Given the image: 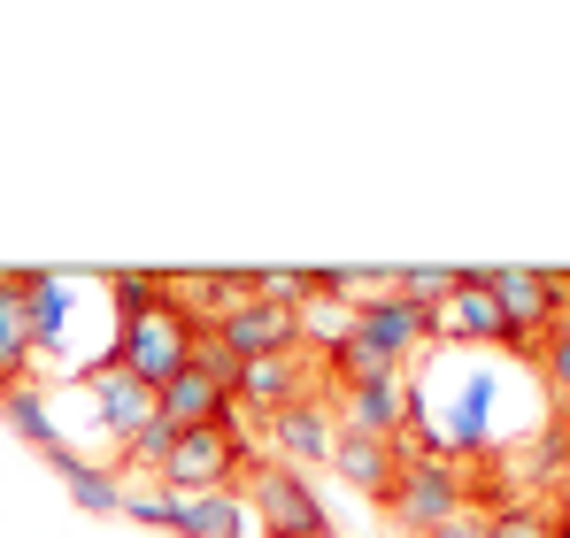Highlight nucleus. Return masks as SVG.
Instances as JSON below:
<instances>
[{
    "label": "nucleus",
    "instance_id": "nucleus-1",
    "mask_svg": "<svg viewBox=\"0 0 570 538\" xmlns=\"http://www.w3.org/2000/svg\"><path fill=\"white\" fill-rule=\"evenodd\" d=\"M108 300H116V347L100 361H116L124 377H139V385L163 392L193 361L200 323L163 292V269H108Z\"/></svg>",
    "mask_w": 570,
    "mask_h": 538
},
{
    "label": "nucleus",
    "instance_id": "nucleus-2",
    "mask_svg": "<svg viewBox=\"0 0 570 538\" xmlns=\"http://www.w3.org/2000/svg\"><path fill=\"white\" fill-rule=\"evenodd\" d=\"M239 500H247V524H255L263 538H340L332 508H324V492H316L308 469H293V461L255 454L247 477H239Z\"/></svg>",
    "mask_w": 570,
    "mask_h": 538
},
{
    "label": "nucleus",
    "instance_id": "nucleus-3",
    "mask_svg": "<svg viewBox=\"0 0 570 538\" xmlns=\"http://www.w3.org/2000/svg\"><path fill=\"white\" fill-rule=\"evenodd\" d=\"M471 508V461H448V454H409V469H401V485L385 492V524L401 538H424L440 531L448 516H463Z\"/></svg>",
    "mask_w": 570,
    "mask_h": 538
},
{
    "label": "nucleus",
    "instance_id": "nucleus-4",
    "mask_svg": "<svg viewBox=\"0 0 570 538\" xmlns=\"http://www.w3.org/2000/svg\"><path fill=\"white\" fill-rule=\"evenodd\" d=\"M247 461H255L247 424H208V431H178V447L163 454L155 485H170L178 500H193V492H239Z\"/></svg>",
    "mask_w": 570,
    "mask_h": 538
},
{
    "label": "nucleus",
    "instance_id": "nucleus-5",
    "mask_svg": "<svg viewBox=\"0 0 570 538\" xmlns=\"http://www.w3.org/2000/svg\"><path fill=\"white\" fill-rule=\"evenodd\" d=\"M485 285H493V300H501V316H509V331H517V355H540V339L570 323V300H563V277H556V269L493 262Z\"/></svg>",
    "mask_w": 570,
    "mask_h": 538
},
{
    "label": "nucleus",
    "instance_id": "nucleus-6",
    "mask_svg": "<svg viewBox=\"0 0 570 538\" xmlns=\"http://www.w3.org/2000/svg\"><path fill=\"white\" fill-rule=\"evenodd\" d=\"M493 262H455V292L432 308V339H455V347H509L517 355V331L493 300Z\"/></svg>",
    "mask_w": 570,
    "mask_h": 538
},
{
    "label": "nucleus",
    "instance_id": "nucleus-7",
    "mask_svg": "<svg viewBox=\"0 0 570 538\" xmlns=\"http://www.w3.org/2000/svg\"><path fill=\"white\" fill-rule=\"evenodd\" d=\"M409 400H416V369H379V377H355V385H340V431H363V439H401Z\"/></svg>",
    "mask_w": 570,
    "mask_h": 538
},
{
    "label": "nucleus",
    "instance_id": "nucleus-8",
    "mask_svg": "<svg viewBox=\"0 0 570 538\" xmlns=\"http://www.w3.org/2000/svg\"><path fill=\"white\" fill-rule=\"evenodd\" d=\"M208 331H216V339H224V347H232L239 361L301 355V308H285V300H255V292H247L232 316H216Z\"/></svg>",
    "mask_w": 570,
    "mask_h": 538
},
{
    "label": "nucleus",
    "instance_id": "nucleus-9",
    "mask_svg": "<svg viewBox=\"0 0 570 538\" xmlns=\"http://www.w3.org/2000/svg\"><path fill=\"white\" fill-rule=\"evenodd\" d=\"M308 392H324V361L316 355H271V361H239V385H232V408L247 416H278L293 400H308Z\"/></svg>",
    "mask_w": 570,
    "mask_h": 538
},
{
    "label": "nucleus",
    "instance_id": "nucleus-10",
    "mask_svg": "<svg viewBox=\"0 0 570 538\" xmlns=\"http://www.w3.org/2000/svg\"><path fill=\"white\" fill-rule=\"evenodd\" d=\"M493 400H501V377H493L485 361H471V377H463L455 408L432 424L448 461H485V454H493Z\"/></svg>",
    "mask_w": 570,
    "mask_h": 538
},
{
    "label": "nucleus",
    "instance_id": "nucleus-11",
    "mask_svg": "<svg viewBox=\"0 0 570 538\" xmlns=\"http://www.w3.org/2000/svg\"><path fill=\"white\" fill-rule=\"evenodd\" d=\"M347 339L371 347L379 361H393V369H416L424 347H432V316L385 292V300H371V308H355V331H347Z\"/></svg>",
    "mask_w": 570,
    "mask_h": 538
},
{
    "label": "nucleus",
    "instance_id": "nucleus-12",
    "mask_svg": "<svg viewBox=\"0 0 570 538\" xmlns=\"http://www.w3.org/2000/svg\"><path fill=\"white\" fill-rule=\"evenodd\" d=\"M86 392H94V416H100V431L116 439V454L155 424V385L124 377L116 361H86Z\"/></svg>",
    "mask_w": 570,
    "mask_h": 538
},
{
    "label": "nucleus",
    "instance_id": "nucleus-13",
    "mask_svg": "<svg viewBox=\"0 0 570 538\" xmlns=\"http://www.w3.org/2000/svg\"><path fill=\"white\" fill-rule=\"evenodd\" d=\"M324 469H332L340 485H355L371 508H385V492H393V485H401V469H409V447H401V439H363V431H340Z\"/></svg>",
    "mask_w": 570,
    "mask_h": 538
},
{
    "label": "nucleus",
    "instance_id": "nucleus-14",
    "mask_svg": "<svg viewBox=\"0 0 570 538\" xmlns=\"http://www.w3.org/2000/svg\"><path fill=\"white\" fill-rule=\"evenodd\" d=\"M263 439H271V461H293V469H316V461H332V400L324 392H308V400H293L278 416H263Z\"/></svg>",
    "mask_w": 570,
    "mask_h": 538
},
{
    "label": "nucleus",
    "instance_id": "nucleus-15",
    "mask_svg": "<svg viewBox=\"0 0 570 538\" xmlns=\"http://www.w3.org/2000/svg\"><path fill=\"white\" fill-rule=\"evenodd\" d=\"M155 416L170 424V431H208V424H239V408H232V392L224 385H208L200 369H178L163 392H155Z\"/></svg>",
    "mask_w": 570,
    "mask_h": 538
},
{
    "label": "nucleus",
    "instance_id": "nucleus-16",
    "mask_svg": "<svg viewBox=\"0 0 570 538\" xmlns=\"http://www.w3.org/2000/svg\"><path fill=\"white\" fill-rule=\"evenodd\" d=\"M31 361H39V339H31L23 277L0 269V392H8V385H31Z\"/></svg>",
    "mask_w": 570,
    "mask_h": 538
},
{
    "label": "nucleus",
    "instance_id": "nucleus-17",
    "mask_svg": "<svg viewBox=\"0 0 570 538\" xmlns=\"http://www.w3.org/2000/svg\"><path fill=\"white\" fill-rule=\"evenodd\" d=\"M16 277H23L31 339H39V355H55V347H62V331H70V277H62V269H16Z\"/></svg>",
    "mask_w": 570,
    "mask_h": 538
},
{
    "label": "nucleus",
    "instance_id": "nucleus-18",
    "mask_svg": "<svg viewBox=\"0 0 570 538\" xmlns=\"http://www.w3.org/2000/svg\"><path fill=\"white\" fill-rule=\"evenodd\" d=\"M62 485H70V500L86 508V516H116V492H124V477L116 469H100V461H86L78 447H55V454H39Z\"/></svg>",
    "mask_w": 570,
    "mask_h": 538
},
{
    "label": "nucleus",
    "instance_id": "nucleus-19",
    "mask_svg": "<svg viewBox=\"0 0 570 538\" xmlns=\"http://www.w3.org/2000/svg\"><path fill=\"white\" fill-rule=\"evenodd\" d=\"M0 424H8V431H16V439H23L31 454H55V447H70L39 385H8V392H0Z\"/></svg>",
    "mask_w": 570,
    "mask_h": 538
},
{
    "label": "nucleus",
    "instance_id": "nucleus-20",
    "mask_svg": "<svg viewBox=\"0 0 570 538\" xmlns=\"http://www.w3.org/2000/svg\"><path fill=\"white\" fill-rule=\"evenodd\" d=\"M247 500L239 492H193L178 500V538H247Z\"/></svg>",
    "mask_w": 570,
    "mask_h": 538
},
{
    "label": "nucleus",
    "instance_id": "nucleus-21",
    "mask_svg": "<svg viewBox=\"0 0 570 538\" xmlns=\"http://www.w3.org/2000/svg\"><path fill=\"white\" fill-rule=\"evenodd\" d=\"M455 292V262H409V269H393V300H409V308H440Z\"/></svg>",
    "mask_w": 570,
    "mask_h": 538
},
{
    "label": "nucleus",
    "instance_id": "nucleus-22",
    "mask_svg": "<svg viewBox=\"0 0 570 538\" xmlns=\"http://www.w3.org/2000/svg\"><path fill=\"white\" fill-rule=\"evenodd\" d=\"M116 516L147 524V531H178V492H170V485H131V477H124V492H116Z\"/></svg>",
    "mask_w": 570,
    "mask_h": 538
},
{
    "label": "nucleus",
    "instance_id": "nucleus-23",
    "mask_svg": "<svg viewBox=\"0 0 570 538\" xmlns=\"http://www.w3.org/2000/svg\"><path fill=\"white\" fill-rule=\"evenodd\" d=\"M247 292H255V300H285V308H301V300L316 292V269H285V262H263V269H247Z\"/></svg>",
    "mask_w": 570,
    "mask_h": 538
},
{
    "label": "nucleus",
    "instance_id": "nucleus-24",
    "mask_svg": "<svg viewBox=\"0 0 570 538\" xmlns=\"http://www.w3.org/2000/svg\"><path fill=\"white\" fill-rule=\"evenodd\" d=\"M193 369H200L208 385H224V392L239 385V355H232V347H224V339H216L208 323H200V339H193Z\"/></svg>",
    "mask_w": 570,
    "mask_h": 538
},
{
    "label": "nucleus",
    "instance_id": "nucleus-25",
    "mask_svg": "<svg viewBox=\"0 0 570 538\" xmlns=\"http://www.w3.org/2000/svg\"><path fill=\"white\" fill-rule=\"evenodd\" d=\"M493 538H556V516H548L540 500H509V508L493 516Z\"/></svg>",
    "mask_w": 570,
    "mask_h": 538
},
{
    "label": "nucleus",
    "instance_id": "nucleus-26",
    "mask_svg": "<svg viewBox=\"0 0 570 538\" xmlns=\"http://www.w3.org/2000/svg\"><path fill=\"white\" fill-rule=\"evenodd\" d=\"M540 377H548V392H556V408H570V323L563 331H548V339H540Z\"/></svg>",
    "mask_w": 570,
    "mask_h": 538
},
{
    "label": "nucleus",
    "instance_id": "nucleus-27",
    "mask_svg": "<svg viewBox=\"0 0 570 538\" xmlns=\"http://www.w3.org/2000/svg\"><path fill=\"white\" fill-rule=\"evenodd\" d=\"M424 538H493V516H478V508H463V516H448L440 531H424Z\"/></svg>",
    "mask_w": 570,
    "mask_h": 538
},
{
    "label": "nucleus",
    "instance_id": "nucleus-28",
    "mask_svg": "<svg viewBox=\"0 0 570 538\" xmlns=\"http://www.w3.org/2000/svg\"><path fill=\"white\" fill-rule=\"evenodd\" d=\"M556 431H563V447H570V408H556Z\"/></svg>",
    "mask_w": 570,
    "mask_h": 538
},
{
    "label": "nucleus",
    "instance_id": "nucleus-29",
    "mask_svg": "<svg viewBox=\"0 0 570 538\" xmlns=\"http://www.w3.org/2000/svg\"><path fill=\"white\" fill-rule=\"evenodd\" d=\"M556 538H570V516H556Z\"/></svg>",
    "mask_w": 570,
    "mask_h": 538
},
{
    "label": "nucleus",
    "instance_id": "nucleus-30",
    "mask_svg": "<svg viewBox=\"0 0 570 538\" xmlns=\"http://www.w3.org/2000/svg\"><path fill=\"white\" fill-rule=\"evenodd\" d=\"M556 516H570V485H563V508H556Z\"/></svg>",
    "mask_w": 570,
    "mask_h": 538
}]
</instances>
